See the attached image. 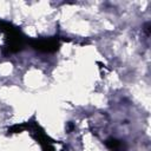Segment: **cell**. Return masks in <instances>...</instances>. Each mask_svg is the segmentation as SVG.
<instances>
[{"label":"cell","mask_w":151,"mask_h":151,"mask_svg":"<svg viewBox=\"0 0 151 151\" xmlns=\"http://www.w3.org/2000/svg\"><path fill=\"white\" fill-rule=\"evenodd\" d=\"M32 46L42 52H53L58 48L59 44L54 39H44V40H34L31 42Z\"/></svg>","instance_id":"1"},{"label":"cell","mask_w":151,"mask_h":151,"mask_svg":"<svg viewBox=\"0 0 151 151\" xmlns=\"http://www.w3.org/2000/svg\"><path fill=\"white\" fill-rule=\"evenodd\" d=\"M106 145H107V147H110L113 151H120V149H122V143L117 139H109L106 142Z\"/></svg>","instance_id":"2"}]
</instances>
